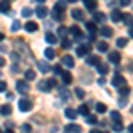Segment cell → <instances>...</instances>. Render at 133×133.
Masks as SVG:
<instances>
[{
    "instance_id": "obj_1",
    "label": "cell",
    "mask_w": 133,
    "mask_h": 133,
    "mask_svg": "<svg viewBox=\"0 0 133 133\" xmlns=\"http://www.w3.org/2000/svg\"><path fill=\"white\" fill-rule=\"evenodd\" d=\"M51 14H53V18H55L57 21H61L62 18H64V4H55Z\"/></svg>"
},
{
    "instance_id": "obj_2",
    "label": "cell",
    "mask_w": 133,
    "mask_h": 133,
    "mask_svg": "<svg viewBox=\"0 0 133 133\" xmlns=\"http://www.w3.org/2000/svg\"><path fill=\"white\" fill-rule=\"evenodd\" d=\"M32 105H34V103H32L30 99H27V98H21L20 101H18V108H20L21 112H29V110H32Z\"/></svg>"
},
{
    "instance_id": "obj_3",
    "label": "cell",
    "mask_w": 133,
    "mask_h": 133,
    "mask_svg": "<svg viewBox=\"0 0 133 133\" xmlns=\"http://www.w3.org/2000/svg\"><path fill=\"white\" fill-rule=\"evenodd\" d=\"M112 85H114V87H117V89H121V87L126 85V78H124L123 75H115L114 80H112Z\"/></svg>"
},
{
    "instance_id": "obj_4",
    "label": "cell",
    "mask_w": 133,
    "mask_h": 133,
    "mask_svg": "<svg viewBox=\"0 0 133 133\" xmlns=\"http://www.w3.org/2000/svg\"><path fill=\"white\" fill-rule=\"evenodd\" d=\"M16 91L20 92V94H27L29 92V83L25 82V80H18L16 82Z\"/></svg>"
},
{
    "instance_id": "obj_5",
    "label": "cell",
    "mask_w": 133,
    "mask_h": 133,
    "mask_svg": "<svg viewBox=\"0 0 133 133\" xmlns=\"http://www.w3.org/2000/svg\"><path fill=\"white\" fill-rule=\"evenodd\" d=\"M89 51H91V44H80V46L76 48V55L85 57V55H89Z\"/></svg>"
},
{
    "instance_id": "obj_6",
    "label": "cell",
    "mask_w": 133,
    "mask_h": 133,
    "mask_svg": "<svg viewBox=\"0 0 133 133\" xmlns=\"http://www.w3.org/2000/svg\"><path fill=\"white\" fill-rule=\"evenodd\" d=\"M64 131L66 133H82V128H80L78 124H68V126L64 128Z\"/></svg>"
},
{
    "instance_id": "obj_7",
    "label": "cell",
    "mask_w": 133,
    "mask_h": 133,
    "mask_svg": "<svg viewBox=\"0 0 133 133\" xmlns=\"http://www.w3.org/2000/svg\"><path fill=\"white\" fill-rule=\"evenodd\" d=\"M108 61L114 62V64H119L121 62V53L119 51H110L108 53Z\"/></svg>"
},
{
    "instance_id": "obj_8",
    "label": "cell",
    "mask_w": 133,
    "mask_h": 133,
    "mask_svg": "<svg viewBox=\"0 0 133 133\" xmlns=\"http://www.w3.org/2000/svg\"><path fill=\"white\" fill-rule=\"evenodd\" d=\"M36 14H37L39 18H46V16H48V9L41 4V5H37V7H36Z\"/></svg>"
},
{
    "instance_id": "obj_9",
    "label": "cell",
    "mask_w": 133,
    "mask_h": 133,
    "mask_svg": "<svg viewBox=\"0 0 133 133\" xmlns=\"http://www.w3.org/2000/svg\"><path fill=\"white\" fill-rule=\"evenodd\" d=\"M62 64H64L66 68H73V66H75V59H73L71 55H64V57H62Z\"/></svg>"
},
{
    "instance_id": "obj_10",
    "label": "cell",
    "mask_w": 133,
    "mask_h": 133,
    "mask_svg": "<svg viewBox=\"0 0 133 133\" xmlns=\"http://www.w3.org/2000/svg\"><path fill=\"white\" fill-rule=\"evenodd\" d=\"M71 16H73L76 21H82V20H83V11H82V9H73V11H71Z\"/></svg>"
},
{
    "instance_id": "obj_11",
    "label": "cell",
    "mask_w": 133,
    "mask_h": 133,
    "mask_svg": "<svg viewBox=\"0 0 133 133\" xmlns=\"http://www.w3.org/2000/svg\"><path fill=\"white\" fill-rule=\"evenodd\" d=\"M61 76H62V82L66 83V85H69V83L73 82V76H71V73H68V71H62V73H61Z\"/></svg>"
},
{
    "instance_id": "obj_12",
    "label": "cell",
    "mask_w": 133,
    "mask_h": 133,
    "mask_svg": "<svg viewBox=\"0 0 133 133\" xmlns=\"http://www.w3.org/2000/svg\"><path fill=\"white\" fill-rule=\"evenodd\" d=\"M87 64H91V66H98L99 64V57L98 55H87Z\"/></svg>"
},
{
    "instance_id": "obj_13",
    "label": "cell",
    "mask_w": 133,
    "mask_h": 133,
    "mask_svg": "<svg viewBox=\"0 0 133 133\" xmlns=\"http://www.w3.org/2000/svg\"><path fill=\"white\" fill-rule=\"evenodd\" d=\"M110 18H112V21H115V23H117V21L123 20V12H121L119 9H114V11H112V16H110Z\"/></svg>"
},
{
    "instance_id": "obj_14",
    "label": "cell",
    "mask_w": 133,
    "mask_h": 133,
    "mask_svg": "<svg viewBox=\"0 0 133 133\" xmlns=\"http://www.w3.org/2000/svg\"><path fill=\"white\" fill-rule=\"evenodd\" d=\"M83 4H85V7H87L89 11H96L98 9V2H96V0H85Z\"/></svg>"
},
{
    "instance_id": "obj_15",
    "label": "cell",
    "mask_w": 133,
    "mask_h": 133,
    "mask_svg": "<svg viewBox=\"0 0 133 133\" xmlns=\"http://www.w3.org/2000/svg\"><path fill=\"white\" fill-rule=\"evenodd\" d=\"M25 30L27 32H36L37 30V23H36V21H27V23H25Z\"/></svg>"
},
{
    "instance_id": "obj_16",
    "label": "cell",
    "mask_w": 133,
    "mask_h": 133,
    "mask_svg": "<svg viewBox=\"0 0 133 133\" xmlns=\"http://www.w3.org/2000/svg\"><path fill=\"white\" fill-rule=\"evenodd\" d=\"M76 110H75V108H66V110H64V115H66V117H68V119H76Z\"/></svg>"
},
{
    "instance_id": "obj_17",
    "label": "cell",
    "mask_w": 133,
    "mask_h": 133,
    "mask_svg": "<svg viewBox=\"0 0 133 133\" xmlns=\"http://www.w3.org/2000/svg\"><path fill=\"white\" fill-rule=\"evenodd\" d=\"M44 39L50 43V44H55L57 43V36L53 34V32H46V36H44Z\"/></svg>"
},
{
    "instance_id": "obj_18",
    "label": "cell",
    "mask_w": 133,
    "mask_h": 133,
    "mask_svg": "<svg viewBox=\"0 0 133 133\" xmlns=\"http://www.w3.org/2000/svg\"><path fill=\"white\" fill-rule=\"evenodd\" d=\"M37 68H39V71H41V73H46L48 69H50L48 62H44V61H37Z\"/></svg>"
},
{
    "instance_id": "obj_19",
    "label": "cell",
    "mask_w": 133,
    "mask_h": 133,
    "mask_svg": "<svg viewBox=\"0 0 133 133\" xmlns=\"http://www.w3.org/2000/svg\"><path fill=\"white\" fill-rule=\"evenodd\" d=\"M87 30H89V34H91V39L94 37V34H96V23H92V21H87Z\"/></svg>"
},
{
    "instance_id": "obj_20",
    "label": "cell",
    "mask_w": 133,
    "mask_h": 133,
    "mask_svg": "<svg viewBox=\"0 0 133 133\" xmlns=\"http://www.w3.org/2000/svg\"><path fill=\"white\" fill-rule=\"evenodd\" d=\"M68 30L71 32V36H75V37H82V30H80L76 25H73L71 29H68Z\"/></svg>"
},
{
    "instance_id": "obj_21",
    "label": "cell",
    "mask_w": 133,
    "mask_h": 133,
    "mask_svg": "<svg viewBox=\"0 0 133 133\" xmlns=\"http://www.w3.org/2000/svg\"><path fill=\"white\" fill-rule=\"evenodd\" d=\"M110 119H112L114 123H121V114L117 112V110H112L110 112Z\"/></svg>"
},
{
    "instance_id": "obj_22",
    "label": "cell",
    "mask_w": 133,
    "mask_h": 133,
    "mask_svg": "<svg viewBox=\"0 0 133 133\" xmlns=\"http://www.w3.org/2000/svg\"><path fill=\"white\" fill-rule=\"evenodd\" d=\"M11 112H12L11 105H2V108H0V114H2V115H9Z\"/></svg>"
},
{
    "instance_id": "obj_23",
    "label": "cell",
    "mask_w": 133,
    "mask_h": 133,
    "mask_svg": "<svg viewBox=\"0 0 133 133\" xmlns=\"http://www.w3.org/2000/svg\"><path fill=\"white\" fill-rule=\"evenodd\" d=\"M98 71L101 73V76H105V73H108V66L103 64V62H99V64H98Z\"/></svg>"
},
{
    "instance_id": "obj_24",
    "label": "cell",
    "mask_w": 133,
    "mask_h": 133,
    "mask_svg": "<svg viewBox=\"0 0 133 133\" xmlns=\"http://www.w3.org/2000/svg\"><path fill=\"white\" fill-rule=\"evenodd\" d=\"M37 87H39V91H43V92H48V91H50V87H48L46 80H41V82L37 83Z\"/></svg>"
},
{
    "instance_id": "obj_25",
    "label": "cell",
    "mask_w": 133,
    "mask_h": 133,
    "mask_svg": "<svg viewBox=\"0 0 133 133\" xmlns=\"http://www.w3.org/2000/svg\"><path fill=\"white\" fill-rule=\"evenodd\" d=\"M99 32H101V36H105V37H110V36L114 34V30L110 29V27H103Z\"/></svg>"
},
{
    "instance_id": "obj_26",
    "label": "cell",
    "mask_w": 133,
    "mask_h": 133,
    "mask_svg": "<svg viewBox=\"0 0 133 133\" xmlns=\"http://www.w3.org/2000/svg\"><path fill=\"white\" fill-rule=\"evenodd\" d=\"M11 4L9 2H0V12H9Z\"/></svg>"
},
{
    "instance_id": "obj_27",
    "label": "cell",
    "mask_w": 133,
    "mask_h": 133,
    "mask_svg": "<svg viewBox=\"0 0 133 133\" xmlns=\"http://www.w3.org/2000/svg\"><path fill=\"white\" fill-rule=\"evenodd\" d=\"M34 78H36V71L27 69V71H25V82H27V80H34Z\"/></svg>"
},
{
    "instance_id": "obj_28",
    "label": "cell",
    "mask_w": 133,
    "mask_h": 133,
    "mask_svg": "<svg viewBox=\"0 0 133 133\" xmlns=\"http://www.w3.org/2000/svg\"><path fill=\"white\" fill-rule=\"evenodd\" d=\"M107 20V14H103V12H96L94 14V21H105ZM92 21V23H94Z\"/></svg>"
},
{
    "instance_id": "obj_29",
    "label": "cell",
    "mask_w": 133,
    "mask_h": 133,
    "mask_svg": "<svg viewBox=\"0 0 133 133\" xmlns=\"http://www.w3.org/2000/svg\"><path fill=\"white\" fill-rule=\"evenodd\" d=\"M44 57H46V59H53V57H55V50H53V48H46V50H44Z\"/></svg>"
},
{
    "instance_id": "obj_30",
    "label": "cell",
    "mask_w": 133,
    "mask_h": 133,
    "mask_svg": "<svg viewBox=\"0 0 133 133\" xmlns=\"http://www.w3.org/2000/svg\"><path fill=\"white\" fill-rule=\"evenodd\" d=\"M123 21L126 25H133V16L131 14H123Z\"/></svg>"
},
{
    "instance_id": "obj_31",
    "label": "cell",
    "mask_w": 133,
    "mask_h": 133,
    "mask_svg": "<svg viewBox=\"0 0 133 133\" xmlns=\"http://www.w3.org/2000/svg\"><path fill=\"white\" fill-rule=\"evenodd\" d=\"M96 110H98V114H105L107 112V105L105 103H98L96 105Z\"/></svg>"
},
{
    "instance_id": "obj_32",
    "label": "cell",
    "mask_w": 133,
    "mask_h": 133,
    "mask_svg": "<svg viewBox=\"0 0 133 133\" xmlns=\"http://www.w3.org/2000/svg\"><path fill=\"white\" fill-rule=\"evenodd\" d=\"M126 44H128V39L126 37H119L117 39V48H124Z\"/></svg>"
},
{
    "instance_id": "obj_33",
    "label": "cell",
    "mask_w": 133,
    "mask_h": 133,
    "mask_svg": "<svg viewBox=\"0 0 133 133\" xmlns=\"http://www.w3.org/2000/svg\"><path fill=\"white\" fill-rule=\"evenodd\" d=\"M76 112H80V114H83V115H89V105H82Z\"/></svg>"
},
{
    "instance_id": "obj_34",
    "label": "cell",
    "mask_w": 133,
    "mask_h": 133,
    "mask_svg": "<svg viewBox=\"0 0 133 133\" xmlns=\"http://www.w3.org/2000/svg\"><path fill=\"white\" fill-rule=\"evenodd\" d=\"M130 91H131V89H130V87H128V85H124V87H121V89H119V92H121V96H128V94H130Z\"/></svg>"
},
{
    "instance_id": "obj_35",
    "label": "cell",
    "mask_w": 133,
    "mask_h": 133,
    "mask_svg": "<svg viewBox=\"0 0 133 133\" xmlns=\"http://www.w3.org/2000/svg\"><path fill=\"white\" fill-rule=\"evenodd\" d=\"M98 50H99V51H108V44H107L105 41L98 43Z\"/></svg>"
},
{
    "instance_id": "obj_36",
    "label": "cell",
    "mask_w": 133,
    "mask_h": 133,
    "mask_svg": "<svg viewBox=\"0 0 133 133\" xmlns=\"http://www.w3.org/2000/svg\"><path fill=\"white\" fill-rule=\"evenodd\" d=\"M124 128H123V123H114V131L115 133H121Z\"/></svg>"
},
{
    "instance_id": "obj_37",
    "label": "cell",
    "mask_w": 133,
    "mask_h": 133,
    "mask_svg": "<svg viewBox=\"0 0 133 133\" xmlns=\"http://www.w3.org/2000/svg\"><path fill=\"white\" fill-rule=\"evenodd\" d=\"M11 29H12V32H18L21 29V23L20 21H12V25H11Z\"/></svg>"
},
{
    "instance_id": "obj_38",
    "label": "cell",
    "mask_w": 133,
    "mask_h": 133,
    "mask_svg": "<svg viewBox=\"0 0 133 133\" xmlns=\"http://www.w3.org/2000/svg\"><path fill=\"white\" fill-rule=\"evenodd\" d=\"M87 123H89V124H96V123H98V117L89 114V115H87Z\"/></svg>"
},
{
    "instance_id": "obj_39",
    "label": "cell",
    "mask_w": 133,
    "mask_h": 133,
    "mask_svg": "<svg viewBox=\"0 0 133 133\" xmlns=\"http://www.w3.org/2000/svg\"><path fill=\"white\" fill-rule=\"evenodd\" d=\"M21 130H23V133H30L32 131V126H30V124H21Z\"/></svg>"
},
{
    "instance_id": "obj_40",
    "label": "cell",
    "mask_w": 133,
    "mask_h": 133,
    "mask_svg": "<svg viewBox=\"0 0 133 133\" xmlns=\"http://www.w3.org/2000/svg\"><path fill=\"white\" fill-rule=\"evenodd\" d=\"M21 14L29 18V16H30V14H32V9H29V7H23V9H21Z\"/></svg>"
},
{
    "instance_id": "obj_41",
    "label": "cell",
    "mask_w": 133,
    "mask_h": 133,
    "mask_svg": "<svg viewBox=\"0 0 133 133\" xmlns=\"http://www.w3.org/2000/svg\"><path fill=\"white\" fill-rule=\"evenodd\" d=\"M46 83H48V87H57V80H55V78H50V80H46Z\"/></svg>"
},
{
    "instance_id": "obj_42",
    "label": "cell",
    "mask_w": 133,
    "mask_h": 133,
    "mask_svg": "<svg viewBox=\"0 0 133 133\" xmlns=\"http://www.w3.org/2000/svg\"><path fill=\"white\" fill-rule=\"evenodd\" d=\"M61 98H62V99H66V101H68V99H69V92H68V91H64V89H62V91H61Z\"/></svg>"
},
{
    "instance_id": "obj_43",
    "label": "cell",
    "mask_w": 133,
    "mask_h": 133,
    "mask_svg": "<svg viewBox=\"0 0 133 133\" xmlns=\"http://www.w3.org/2000/svg\"><path fill=\"white\" fill-rule=\"evenodd\" d=\"M51 69H53V71H55V75H61V73L64 71V69H62L61 66H59V64H57V66H53V68H51Z\"/></svg>"
},
{
    "instance_id": "obj_44",
    "label": "cell",
    "mask_w": 133,
    "mask_h": 133,
    "mask_svg": "<svg viewBox=\"0 0 133 133\" xmlns=\"http://www.w3.org/2000/svg\"><path fill=\"white\" fill-rule=\"evenodd\" d=\"M62 48H66V50H68V48H71V41L64 39V41H62Z\"/></svg>"
},
{
    "instance_id": "obj_45",
    "label": "cell",
    "mask_w": 133,
    "mask_h": 133,
    "mask_svg": "<svg viewBox=\"0 0 133 133\" xmlns=\"http://www.w3.org/2000/svg\"><path fill=\"white\" fill-rule=\"evenodd\" d=\"M75 94H76L78 98H83V96H85V92H83L82 89H75Z\"/></svg>"
},
{
    "instance_id": "obj_46",
    "label": "cell",
    "mask_w": 133,
    "mask_h": 133,
    "mask_svg": "<svg viewBox=\"0 0 133 133\" xmlns=\"http://www.w3.org/2000/svg\"><path fill=\"white\" fill-rule=\"evenodd\" d=\"M5 89H7V83L4 82V80H0V92H4Z\"/></svg>"
},
{
    "instance_id": "obj_47",
    "label": "cell",
    "mask_w": 133,
    "mask_h": 133,
    "mask_svg": "<svg viewBox=\"0 0 133 133\" xmlns=\"http://www.w3.org/2000/svg\"><path fill=\"white\" fill-rule=\"evenodd\" d=\"M66 30H68L66 27H61V29H59V36H64V34H66Z\"/></svg>"
},
{
    "instance_id": "obj_48",
    "label": "cell",
    "mask_w": 133,
    "mask_h": 133,
    "mask_svg": "<svg viewBox=\"0 0 133 133\" xmlns=\"http://www.w3.org/2000/svg\"><path fill=\"white\" fill-rule=\"evenodd\" d=\"M130 4H131L130 0H121V5H123V7H126V5H130Z\"/></svg>"
},
{
    "instance_id": "obj_49",
    "label": "cell",
    "mask_w": 133,
    "mask_h": 133,
    "mask_svg": "<svg viewBox=\"0 0 133 133\" xmlns=\"http://www.w3.org/2000/svg\"><path fill=\"white\" fill-rule=\"evenodd\" d=\"M119 105H121V107H126V98H121V99H119Z\"/></svg>"
},
{
    "instance_id": "obj_50",
    "label": "cell",
    "mask_w": 133,
    "mask_h": 133,
    "mask_svg": "<svg viewBox=\"0 0 133 133\" xmlns=\"http://www.w3.org/2000/svg\"><path fill=\"white\" fill-rule=\"evenodd\" d=\"M98 83H99V85H105V83H107V80H105V76H101V78L98 80Z\"/></svg>"
},
{
    "instance_id": "obj_51",
    "label": "cell",
    "mask_w": 133,
    "mask_h": 133,
    "mask_svg": "<svg viewBox=\"0 0 133 133\" xmlns=\"http://www.w3.org/2000/svg\"><path fill=\"white\" fill-rule=\"evenodd\" d=\"M128 34H130V37H133V25H130V29H128Z\"/></svg>"
},
{
    "instance_id": "obj_52",
    "label": "cell",
    "mask_w": 133,
    "mask_h": 133,
    "mask_svg": "<svg viewBox=\"0 0 133 133\" xmlns=\"http://www.w3.org/2000/svg\"><path fill=\"white\" fill-rule=\"evenodd\" d=\"M2 66H5V59H4V57H0V68H2Z\"/></svg>"
},
{
    "instance_id": "obj_53",
    "label": "cell",
    "mask_w": 133,
    "mask_h": 133,
    "mask_svg": "<svg viewBox=\"0 0 133 133\" xmlns=\"http://www.w3.org/2000/svg\"><path fill=\"white\" fill-rule=\"evenodd\" d=\"M128 131H130V133H133V124H130V128H128Z\"/></svg>"
},
{
    "instance_id": "obj_54",
    "label": "cell",
    "mask_w": 133,
    "mask_h": 133,
    "mask_svg": "<svg viewBox=\"0 0 133 133\" xmlns=\"http://www.w3.org/2000/svg\"><path fill=\"white\" fill-rule=\"evenodd\" d=\"M4 37H5V36H4V34H2V32H0V43L4 41Z\"/></svg>"
},
{
    "instance_id": "obj_55",
    "label": "cell",
    "mask_w": 133,
    "mask_h": 133,
    "mask_svg": "<svg viewBox=\"0 0 133 133\" xmlns=\"http://www.w3.org/2000/svg\"><path fill=\"white\" fill-rule=\"evenodd\" d=\"M91 133H103V131H99V130H92Z\"/></svg>"
},
{
    "instance_id": "obj_56",
    "label": "cell",
    "mask_w": 133,
    "mask_h": 133,
    "mask_svg": "<svg viewBox=\"0 0 133 133\" xmlns=\"http://www.w3.org/2000/svg\"><path fill=\"white\" fill-rule=\"evenodd\" d=\"M2 133H14V131H11V130H7V131H2Z\"/></svg>"
},
{
    "instance_id": "obj_57",
    "label": "cell",
    "mask_w": 133,
    "mask_h": 133,
    "mask_svg": "<svg viewBox=\"0 0 133 133\" xmlns=\"http://www.w3.org/2000/svg\"><path fill=\"white\" fill-rule=\"evenodd\" d=\"M130 69H133V62H130Z\"/></svg>"
},
{
    "instance_id": "obj_58",
    "label": "cell",
    "mask_w": 133,
    "mask_h": 133,
    "mask_svg": "<svg viewBox=\"0 0 133 133\" xmlns=\"http://www.w3.org/2000/svg\"><path fill=\"white\" fill-rule=\"evenodd\" d=\"M131 114H133V105H131Z\"/></svg>"
},
{
    "instance_id": "obj_59",
    "label": "cell",
    "mask_w": 133,
    "mask_h": 133,
    "mask_svg": "<svg viewBox=\"0 0 133 133\" xmlns=\"http://www.w3.org/2000/svg\"><path fill=\"white\" fill-rule=\"evenodd\" d=\"M0 133H2V130H0Z\"/></svg>"
},
{
    "instance_id": "obj_60",
    "label": "cell",
    "mask_w": 133,
    "mask_h": 133,
    "mask_svg": "<svg viewBox=\"0 0 133 133\" xmlns=\"http://www.w3.org/2000/svg\"><path fill=\"white\" fill-rule=\"evenodd\" d=\"M0 75H2V73H0Z\"/></svg>"
}]
</instances>
